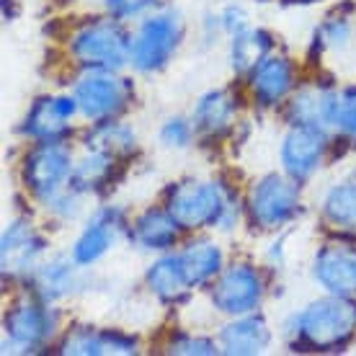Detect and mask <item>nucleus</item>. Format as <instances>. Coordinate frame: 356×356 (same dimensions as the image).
I'll use <instances>...</instances> for the list:
<instances>
[{
  "mask_svg": "<svg viewBox=\"0 0 356 356\" xmlns=\"http://www.w3.org/2000/svg\"><path fill=\"white\" fill-rule=\"evenodd\" d=\"M297 346L310 351H336L346 346L356 333V302L341 294L307 305L297 318Z\"/></svg>",
  "mask_w": 356,
  "mask_h": 356,
  "instance_id": "nucleus-1",
  "label": "nucleus"
},
{
  "mask_svg": "<svg viewBox=\"0 0 356 356\" xmlns=\"http://www.w3.org/2000/svg\"><path fill=\"white\" fill-rule=\"evenodd\" d=\"M165 209L170 217L184 230H196V227H212L222 225L230 227L232 204L222 186L212 181H181L168 191Z\"/></svg>",
  "mask_w": 356,
  "mask_h": 356,
  "instance_id": "nucleus-2",
  "label": "nucleus"
},
{
  "mask_svg": "<svg viewBox=\"0 0 356 356\" xmlns=\"http://www.w3.org/2000/svg\"><path fill=\"white\" fill-rule=\"evenodd\" d=\"M132 39L114 18H98L72 39V54L88 70H119L129 60Z\"/></svg>",
  "mask_w": 356,
  "mask_h": 356,
  "instance_id": "nucleus-3",
  "label": "nucleus"
},
{
  "mask_svg": "<svg viewBox=\"0 0 356 356\" xmlns=\"http://www.w3.org/2000/svg\"><path fill=\"white\" fill-rule=\"evenodd\" d=\"M181 21L170 13H158L143 21L140 31L132 36V47H129V63L140 72H155L165 67L170 54L176 52L178 42H181Z\"/></svg>",
  "mask_w": 356,
  "mask_h": 356,
  "instance_id": "nucleus-4",
  "label": "nucleus"
},
{
  "mask_svg": "<svg viewBox=\"0 0 356 356\" xmlns=\"http://www.w3.org/2000/svg\"><path fill=\"white\" fill-rule=\"evenodd\" d=\"M75 104L90 122H108L127 108L132 98V86L124 78L111 75V70H93L75 86Z\"/></svg>",
  "mask_w": 356,
  "mask_h": 356,
  "instance_id": "nucleus-5",
  "label": "nucleus"
},
{
  "mask_svg": "<svg viewBox=\"0 0 356 356\" xmlns=\"http://www.w3.org/2000/svg\"><path fill=\"white\" fill-rule=\"evenodd\" d=\"M300 207V188L297 184L282 176H266L259 181L248 199V209L253 222L259 227H279L289 222Z\"/></svg>",
  "mask_w": 356,
  "mask_h": 356,
  "instance_id": "nucleus-6",
  "label": "nucleus"
},
{
  "mask_svg": "<svg viewBox=\"0 0 356 356\" xmlns=\"http://www.w3.org/2000/svg\"><path fill=\"white\" fill-rule=\"evenodd\" d=\"M72 163L70 152L65 145H60V140H49V143H39L34 150L26 155L24 163V181L26 186L42 199L54 196L63 184L70 178Z\"/></svg>",
  "mask_w": 356,
  "mask_h": 356,
  "instance_id": "nucleus-7",
  "label": "nucleus"
},
{
  "mask_svg": "<svg viewBox=\"0 0 356 356\" xmlns=\"http://www.w3.org/2000/svg\"><path fill=\"white\" fill-rule=\"evenodd\" d=\"M264 297L259 271L248 264H235L220 271L212 286V302L220 312L227 315H248L259 307Z\"/></svg>",
  "mask_w": 356,
  "mask_h": 356,
  "instance_id": "nucleus-8",
  "label": "nucleus"
},
{
  "mask_svg": "<svg viewBox=\"0 0 356 356\" xmlns=\"http://www.w3.org/2000/svg\"><path fill=\"white\" fill-rule=\"evenodd\" d=\"M325 147H328V137L323 127L294 124L282 145V163L289 178L294 181L310 178L323 163Z\"/></svg>",
  "mask_w": 356,
  "mask_h": 356,
  "instance_id": "nucleus-9",
  "label": "nucleus"
},
{
  "mask_svg": "<svg viewBox=\"0 0 356 356\" xmlns=\"http://www.w3.org/2000/svg\"><path fill=\"white\" fill-rule=\"evenodd\" d=\"M315 279L328 294H356V245L330 243L315 256Z\"/></svg>",
  "mask_w": 356,
  "mask_h": 356,
  "instance_id": "nucleus-10",
  "label": "nucleus"
},
{
  "mask_svg": "<svg viewBox=\"0 0 356 356\" xmlns=\"http://www.w3.org/2000/svg\"><path fill=\"white\" fill-rule=\"evenodd\" d=\"M57 328V312L39 302H21L6 315V330L10 343L21 348H36L52 339Z\"/></svg>",
  "mask_w": 356,
  "mask_h": 356,
  "instance_id": "nucleus-11",
  "label": "nucleus"
},
{
  "mask_svg": "<svg viewBox=\"0 0 356 356\" xmlns=\"http://www.w3.org/2000/svg\"><path fill=\"white\" fill-rule=\"evenodd\" d=\"M78 111L75 98L54 96V98H39L34 108L29 111L24 132L34 137L39 143H49V140H60L67 127H70L72 114Z\"/></svg>",
  "mask_w": 356,
  "mask_h": 356,
  "instance_id": "nucleus-12",
  "label": "nucleus"
},
{
  "mask_svg": "<svg viewBox=\"0 0 356 356\" xmlns=\"http://www.w3.org/2000/svg\"><path fill=\"white\" fill-rule=\"evenodd\" d=\"M294 70L286 57H264L253 70H250V90L261 106H274L292 90Z\"/></svg>",
  "mask_w": 356,
  "mask_h": 356,
  "instance_id": "nucleus-13",
  "label": "nucleus"
},
{
  "mask_svg": "<svg viewBox=\"0 0 356 356\" xmlns=\"http://www.w3.org/2000/svg\"><path fill=\"white\" fill-rule=\"evenodd\" d=\"M119 230V212L116 209H104L93 217V222L83 230V235L78 238L75 248H72V261L78 266H88L93 261H98L116 238Z\"/></svg>",
  "mask_w": 356,
  "mask_h": 356,
  "instance_id": "nucleus-14",
  "label": "nucleus"
},
{
  "mask_svg": "<svg viewBox=\"0 0 356 356\" xmlns=\"http://www.w3.org/2000/svg\"><path fill=\"white\" fill-rule=\"evenodd\" d=\"M271 333H268L266 323L253 315H238V321L225 325L220 343H222L225 354H261L268 346Z\"/></svg>",
  "mask_w": 356,
  "mask_h": 356,
  "instance_id": "nucleus-15",
  "label": "nucleus"
},
{
  "mask_svg": "<svg viewBox=\"0 0 356 356\" xmlns=\"http://www.w3.org/2000/svg\"><path fill=\"white\" fill-rule=\"evenodd\" d=\"M44 250V241L26 222H13L3 235V266L6 271H26Z\"/></svg>",
  "mask_w": 356,
  "mask_h": 356,
  "instance_id": "nucleus-16",
  "label": "nucleus"
},
{
  "mask_svg": "<svg viewBox=\"0 0 356 356\" xmlns=\"http://www.w3.org/2000/svg\"><path fill=\"white\" fill-rule=\"evenodd\" d=\"M178 261L186 271V279L191 286H202L209 279L222 271V250L209 241L188 243L186 248L178 253Z\"/></svg>",
  "mask_w": 356,
  "mask_h": 356,
  "instance_id": "nucleus-17",
  "label": "nucleus"
},
{
  "mask_svg": "<svg viewBox=\"0 0 356 356\" xmlns=\"http://www.w3.org/2000/svg\"><path fill=\"white\" fill-rule=\"evenodd\" d=\"M134 241L147 250H165L178 241V222L168 209H147L134 222Z\"/></svg>",
  "mask_w": 356,
  "mask_h": 356,
  "instance_id": "nucleus-18",
  "label": "nucleus"
},
{
  "mask_svg": "<svg viewBox=\"0 0 356 356\" xmlns=\"http://www.w3.org/2000/svg\"><path fill=\"white\" fill-rule=\"evenodd\" d=\"M147 284L163 302H181V300H186L188 289H191L186 271L178 261V253L152 264V268L147 271Z\"/></svg>",
  "mask_w": 356,
  "mask_h": 356,
  "instance_id": "nucleus-19",
  "label": "nucleus"
},
{
  "mask_svg": "<svg viewBox=\"0 0 356 356\" xmlns=\"http://www.w3.org/2000/svg\"><path fill=\"white\" fill-rule=\"evenodd\" d=\"M235 116V101L227 90H212L207 93L194 108V124L204 134H222L232 124Z\"/></svg>",
  "mask_w": 356,
  "mask_h": 356,
  "instance_id": "nucleus-20",
  "label": "nucleus"
},
{
  "mask_svg": "<svg viewBox=\"0 0 356 356\" xmlns=\"http://www.w3.org/2000/svg\"><path fill=\"white\" fill-rule=\"evenodd\" d=\"M333 101H336V93L307 88L292 101L289 114H292L294 124H310L325 129V124H333Z\"/></svg>",
  "mask_w": 356,
  "mask_h": 356,
  "instance_id": "nucleus-21",
  "label": "nucleus"
},
{
  "mask_svg": "<svg viewBox=\"0 0 356 356\" xmlns=\"http://www.w3.org/2000/svg\"><path fill=\"white\" fill-rule=\"evenodd\" d=\"M323 214L333 227L356 232V181H346L330 188L323 202Z\"/></svg>",
  "mask_w": 356,
  "mask_h": 356,
  "instance_id": "nucleus-22",
  "label": "nucleus"
},
{
  "mask_svg": "<svg viewBox=\"0 0 356 356\" xmlns=\"http://www.w3.org/2000/svg\"><path fill=\"white\" fill-rule=\"evenodd\" d=\"M111 176H114V155L96 150L72 168L70 186L75 191H93V188L106 186L108 181H111Z\"/></svg>",
  "mask_w": 356,
  "mask_h": 356,
  "instance_id": "nucleus-23",
  "label": "nucleus"
},
{
  "mask_svg": "<svg viewBox=\"0 0 356 356\" xmlns=\"http://www.w3.org/2000/svg\"><path fill=\"white\" fill-rule=\"evenodd\" d=\"M34 284L36 292L42 294L44 300H57L72 289L75 284V268H72L70 261L65 259H54L44 266L36 268L34 274Z\"/></svg>",
  "mask_w": 356,
  "mask_h": 356,
  "instance_id": "nucleus-24",
  "label": "nucleus"
},
{
  "mask_svg": "<svg viewBox=\"0 0 356 356\" xmlns=\"http://www.w3.org/2000/svg\"><path fill=\"white\" fill-rule=\"evenodd\" d=\"M271 49V36L266 31H238L232 36V67L253 70Z\"/></svg>",
  "mask_w": 356,
  "mask_h": 356,
  "instance_id": "nucleus-25",
  "label": "nucleus"
},
{
  "mask_svg": "<svg viewBox=\"0 0 356 356\" xmlns=\"http://www.w3.org/2000/svg\"><path fill=\"white\" fill-rule=\"evenodd\" d=\"M93 143L96 150H104L108 155L116 152H129L134 150V132L124 124H116V122H98V127L88 134V145Z\"/></svg>",
  "mask_w": 356,
  "mask_h": 356,
  "instance_id": "nucleus-26",
  "label": "nucleus"
},
{
  "mask_svg": "<svg viewBox=\"0 0 356 356\" xmlns=\"http://www.w3.org/2000/svg\"><path fill=\"white\" fill-rule=\"evenodd\" d=\"M63 351L65 354H111L106 330L98 333L90 328H78L72 336H67Z\"/></svg>",
  "mask_w": 356,
  "mask_h": 356,
  "instance_id": "nucleus-27",
  "label": "nucleus"
},
{
  "mask_svg": "<svg viewBox=\"0 0 356 356\" xmlns=\"http://www.w3.org/2000/svg\"><path fill=\"white\" fill-rule=\"evenodd\" d=\"M333 124L346 134L348 140H356V86L336 93L333 101Z\"/></svg>",
  "mask_w": 356,
  "mask_h": 356,
  "instance_id": "nucleus-28",
  "label": "nucleus"
},
{
  "mask_svg": "<svg viewBox=\"0 0 356 356\" xmlns=\"http://www.w3.org/2000/svg\"><path fill=\"white\" fill-rule=\"evenodd\" d=\"M161 140L168 147H186L191 143V124L184 119H170L161 129Z\"/></svg>",
  "mask_w": 356,
  "mask_h": 356,
  "instance_id": "nucleus-29",
  "label": "nucleus"
},
{
  "mask_svg": "<svg viewBox=\"0 0 356 356\" xmlns=\"http://www.w3.org/2000/svg\"><path fill=\"white\" fill-rule=\"evenodd\" d=\"M158 0H106V8L114 18H134L155 6Z\"/></svg>",
  "mask_w": 356,
  "mask_h": 356,
  "instance_id": "nucleus-30",
  "label": "nucleus"
},
{
  "mask_svg": "<svg viewBox=\"0 0 356 356\" xmlns=\"http://www.w3.org/2000/svg\"><path fill=\"white\" fill-rule=\"evenodd\" d=\"M348 36H351V24L339 18V21H328L323 26V42L330 47H346L348 44Z\"/></svg>",
  "mask_w": 356,
  "mask_h": 356,
  "instance_id": "nucleus-31",
  "label": "nucleus"
},
{
  "mask_svg": "<svg viewBox=\"0 0 356 356\" xmlns=\"http://www.w3.org/2000/svg\"><path fill=\"white\" fill-rule=\"evenodd\" d=\"M212 341L207 339H191V336H181L178 341L170 343V354H214Z\"/></svg>",
  "mask_w": 356,
  "mask_h": 356,
  "instance_id": "nucleus-32",
  "label": "nucleus"
},
{
  "mask_svg": "<svg viewBox=\"0 0 356 356\" xmlns=\"http://www.w3.org/2000/svg\"><path fill=\"white\" fill-rule=\"evenodd\" d=\"M225 26L230 29L232 34L243 31V26H245V13H243L241 8H230L225 13Z\"/></svg>",
  "mask_w": 356,
  "mask_h": 356,
  "instance_id": "nucleus-33",
  "label": "nucleus"
}]
</instances>
